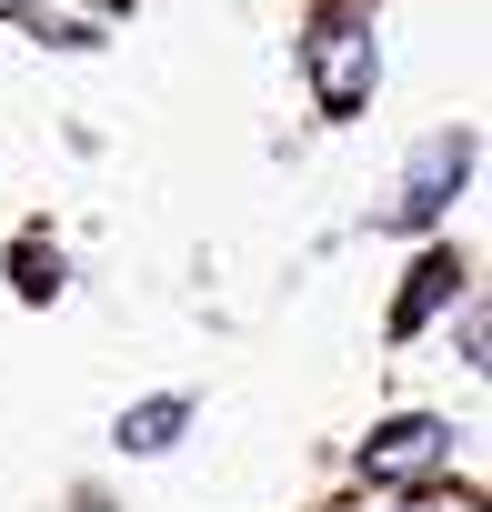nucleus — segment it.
I'll use <instances>...</instances> for the list:
<instances>
[{"label": "nucleus", "instance_id": "1", "mask_svg": "<svg viewBox=\"0 0 492 512\" xmlns=\"http://www.w3.org/2000/svg\"><path fill=\"white\" fill-rule=\"evenodd\" d=\"M312 91H322V111H362L372 101V31H322L312 41Z\"/></svg>", "mask_w": 492, "mask_h": 512}, {"label": "nucleus", "instance_id": "2", "mask_svg": "<svg viewBox=\"0 0 492 512\" xmlns=\"http://www.w3.org/2000/svg\"><path fill=\"white\" fill-rule=\"evenodd\" d=\"M452 452V432L442 422H422V412H402V422H382L372 442H362V472H382V482H412V472H432Z\"/></svg>", "mask_w": 492, "mask_h": 512}, {"label": "nucleus", "instance_id": "3", "mask_svg": "<svg viewBox=\"0 0 492 512\" xmlns=\"http://www.w3.org/2000/svg\"><path fill=\"white\" fill-rule=\"evenodd\" d=\"M452 292H462V262H452V251H422V262H412V292L392 302V332H422Z\"/></svg>", "mask_w": 492, "mask_h": 512}, {"label": "nucleus", "instance_id": "4", "mask_svg": "<svg viewBox=\"0 0 492 512\" xmlns=\"http://www.w3.org/2000/svg\"><path fill=\"white\" fill-rule=\"evenodd\" d=\"M442 181H462V141H432V151L412 161V191L392 201V221H432V211H442Z\"/></svg>", "mask_w": 492, "mask_h": 512}, {"label": "nucleus", "instance_id": "5", "mask_svg": "<svg viewBox=\"0 0 492 512\" xmlns=\"http://www.w3.org/2000/svg\"><path fill=\"white\" fill-rule=\"evenodd\" d=\"M181 422H191V402H141V412H121V452H161V442H181Z\"/></svg>", "mask_w": 492, "mask_h": 512}, {"label": "nucleus", "instance_id": "6", "mask_svg": "<svg viewBox=\"0 0 492 512\" xmlns=\"http://www.w3.org/2000/svg\"><path fill=\"white\" fill-rule=\"evenodd\" d=\"M41 292H61V251L31 241V251H21V302H41Z\"/></svg>", "mask_w": 492, "mask_h": 512}]
</instances>
